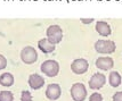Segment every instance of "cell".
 <instances>
[{"instance_id": "3957f363", "label": "cell", "mask_w": 122, "mask_h": 101, "mask_svg": "<svg viewBox=\"0 0 122 101\" xmlns=\"http://www.w3.org/2000/svg\"><path fill=\"white\" fill-rule=\"evenodd\" d=\"M71 94H72V98L74 99V101H83L86 96H87L85 85L81 84V83L74 84L71 89Z\"/></svg>"}, {"instance_id": "8fae6325", "label": "cell", "mask_w": 122, "mask_h": 101, "mask_svg": "<svg viewBox=\"0 0 122 101\" xmlns=\"http://www.w3.org/2000/svg\"><path fill=\"white\" fill-rule=\"evenodd\" d=\"M96 66L101 69H110L111 67H113V60L108 57H101L97 59L96 61Z\"/></svg>"}, {"instance_id": "9a60e30c", "label": "cell", "mask_w": 122, "mask_h": 101, "mask_svg": "<svg viewBox=\"0 0 122 101\" xmlns=\"http://www.w3.org/2000/svg\"><path fill=\"white\" fill-rule=\"evenodd\" d=\"M0 101H13V94L9 91H2L0 93Z\"/></svg>"}, {"instance_id": "2e32d148", "label": "cell", "mask_w": 122, "mask_h": 101, "mask_svg": "<svg viewBox=\"0 0 122 101\" xmlns=\"http://www.w3.org/2000/svg\"><path fill=\"white\" fill-rule=\"evenodd\" d=\"M22 101H32V98H31V94L29 91H23L22 92V98H21Z\"/></svg>"}, {"instance_id": "ba28073f", "label": "cell", "mask_w": 122, "mask_h": 101, "mask_svg": "<svg viewBox=\"0 0 122 101\" xmlns=\"http://www.w3.org/2000/svg\"><path fill=\"white\" fill-rule=\"evenodd\" d=\"M104 84H105V76L103 74H95L89 82L91 89H101Z\"/></svg>"}, {"instance_id": "7c38bea8", "label": "cell", "mask_w": 122, "mask_h": 101, "mask_svg": "<svg viewBox=\"0 0 122 101\" xmlns=\"http://www.w3.org/2000/svg\"><path fill=\"white\" fill-rule=\"evenodd\" d=\"M38 44H39V48L41 49L45 53L51 52V51L55 50V46H54V43H51L48 39H42V40H40Z\"/></svg>"}, {"instance_id": "d6986e66", "label": "cell", "mask_w": 122, "mask_h": 101, "mask_svg": "<svg viewBox=\"0 0 122 101\" xmlns=\"http://www.w3.org/2000/svg\"><path fill=\"white\" fill-rule=\"evenodd\" d=\"M6 64H7V61H6V59L0 55V69H2V68H5L6 67Z\"/></svg>"}, {"instance_id": "52a82bcc", "label": "cell", "mask_w": 122, "mask_h": 101, "mask_svg": "<svg viewBox=\"0 0 122 101\" xmlns=\"http://www.w3.org/2000/svg\"><path fill=\"white\" fill-rule=\"evenodd\" d=\"M46 96H47V98L50 99V100H56V99H58L59 96H61V87H59V85L50 84L47 87Z\"/></svg>"}, {"instance_id": "6da1fadb", "label": "cell", "mask_w": 122, "mask_h": 101, "mask_svg": "<svg viewBox=\"0 0 122 101\" xmlns=\"http://www.w3.org/2000/svg\"><path fill=\"white\" fill-rule=\"evenodd\" d=\"M41 70H42L47 76H56L58 74L59 66L55 60H47L41 65Z\"/></svg>"}, {"instance_id": "7a4b0ae2", "label": "cell", "mask_w": 122, "mask_h": 101, "mask_svg": "<svg viewBox=\"0 0 122 101\" xmlns=\"http://www.w3.org/2000/svg\"><path fill=\"white\" fill-rule=\"evenodd\" d=\"M95 49L101 53H111L115 50V43L112 41L99 40L95 44Z\"/></svg>"}, {"instance_id": "e0dca14e", "label": "cell", "mask_w": 122, "mask_h": 101, "mask_svg": "<svg viewBox=\"0 0 122 101\" xmlns=\"http://www.w3.org/2000/svg\"><path fill=\"white\" fill-rule=\"evenodd\" d=\"M89 101H103V99H102V96L99 93H94V94H91Z\"/></svg>"}, {"instance_id": "5b68a950", "label": "cell", "mask_w": 122, "mask_h": 101, "mask_svg": "<svg viewBox=\"0 0 122 101\" xmlns=\"http://www.w3.org/2000/svg\"><path fill=\"white\" fill-rule=\"evenodd\" d=\"M21 58L24 63H26V64H32V63H34L38 58L37 51H36L33 48H31V47H26V48H24L22 50Z\"/></svg>"}, {"instance_id": "30bf717a", "label": "cell", "mask_w": 122, "mask_h": 101, "mask_svg": "<svg viewBox=\"0 0 122 101\" xmlns=\"http://www.w3.org/2000/svg\"><path fill=\"white\" fill-rule=\"evenodd\" d=\"M96 31L103 37H107L111 34V27L106 22H97L96 24Z\"/></svg>"}, {"instance_id": "4fadbf2b", "label": "cell", "mask_w": 122, "mask_h": 101, "mask_svg": "<svg viewBox=\"0 0 122 101\" xmlns=\"http://www.w3.org/2000/svg\"><path fill=\"white\" fill-rule=\"evenodd\" d=\"M120 83H121V76L119 75L117 72H112L110 74V84L114 87H117L120 85Z\"/></svg>"}, {"instance_id": "5bb4252c", "label": "cell", "mask_w": 122, "mask_h": 101, "mask_svg": "<svg viewBox=\"0 0 122 101\" xmlns=\"http://www.w3.org/2000/svg\"><path fill=\"white\" fill-rule=\"evenodd\" d=\"M14 82V78L10 74L6 73V74H2L0 76V84L1 85H5V86H9V85L13 84Z\"/></svg>"}, {"instance_id": "ac0fdd59", "label": "cell", "mask_w": 122, "mask_h": 101, "mask_svg": "<svg viewBox=\"0 0 122 101\" xmlns=\"http://www.w3.org/2000/svg\"><path fill=\"white\" fill-rule=\"evenodd\" d=\"M113 101H122V92H117L113 96Z\"/></svg>"}, {"instance_id": "8992f818", "label": "cell", "mask_w": 122, "mask_h": 101, "mask_svg": "<svg viewBox=\"0 0 122 101\" xmlns=\"http://www.w3.org/2000/svg\"><path fill=\"white\" fill-rule=\"evenodd\" d=\"M71 68L75 74H82L88 69V61L85 59H76L72 63Z\"/></svg>"}, {"instance_id": "9c48e42d", "label": "cell", "mask_w": 122, "mask_h": 101, "mask_svg": "<svg viewBox=\"0 0 122 101\" xmlns=\"http://www.w3.org/2000/svg\"><path fill=\"white\" fill-rule=\"evenodd\" d=\"M29 84L31 86L32 89H34V90H38V89H40L43 84H45V80H43L41 76H39L37 74H33L30 76V78H29Z\"/></svg>"}, {"instance_id": "277c9868", "label": "cell", "mask_w": 122, "mask_h": 101, "mask_svg": "<svg viewBox=\"0 0 122 101\" xmlns=\"http://www.w3.org/2000/svg\"><path fill=\"white\" fill-rule=\"evenodd\" d=\"M47 37L48 40L51 43H58L62 40V30L58 25H51L47 30Z\"/></svg>"}, {"instance_id": "ffe728a7", "label": "cell", "mask_w": 122, "mask_h": 101, "mask_svg": "<svg viewBox=\"0 0 122 101\" xmlns=\"http://www.w3.org/2000/svg\"><path fill=\"white\" fill-rule=\"evenodd\" d=\"M81 22L82 23H91V22H94V18H90V19H83V18H81Z\"/></svg>"}]
</instances>
